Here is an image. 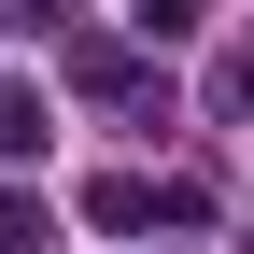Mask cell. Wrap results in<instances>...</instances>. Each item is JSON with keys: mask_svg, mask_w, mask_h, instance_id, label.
Here are the masks:
<instances>
[{"mask_svg": "<svg viewBox=\"0 0 254 254\" xmlns=\"http://www.w3.org/2000/svg\"><path fill=\"white\" fill-rule=\"evenodd\" d=\"M127 28H141V43H184V28H198V0H141Z\"/></svg>", "mask_w": 254, "mask_h": 254, "instance_id": "cell-5", "label": "cell"}, {"mask_svg": "<svg viewBox=\"0 0 254 254\" xmlns=\"http://www.w3.org/2000/svg\"><path fill=\"white\" fill-rule=\"evenodd\" d=\"M212 113H254V43L226 57V71H212Z\"/></svg>", "mask_w": 254, "mask_h": 254, "instance_id": "cell-6", "label": "cell"}, {"mask_svg": "<svg viewBox=\"0 0 254 254\" xmlns=\"http://www.w3.org/2000/svg\"><path fill=\"white\" fill-rule=\"evenodd\" d=\"M43 141H57V99H43L28 71H0V170H28Z\"/></svg>", "mask_w": 254, "mask_h": 254, "instance_id": "cell-2", "label": "cell"}, {"mask_svg": "<svg viewBox=\"0 0 254 254\" xmlns=\"http://www.w3.org/2000/svg\"><path fill=\"white\" fill-rule=\"evenodd\" d=\"M71 85H85V99H127V113H141V99H170L141 28H99V43H71Z\"/></svg>", "mask_w": 254, "mask_h": 254, "instance_id": "cell-1", "label": "cell"}, {"mask_svg": "<svg viewBox=\"0 0 254 254\" xmlns=\"http://www.w3.org/2000/svg\"><path fill=\"white\" fill-rule=\"evenodd\" d=\"M57 240V198H28V184H0V254H43Z\"/></svg>", "mask_w": 254, "mask_h": 254, "instance_id": "cell-4", "label": "cell"}, {"mask_svg": "<svg viewBox=\"0 0 254 254\" xmlns=\"http://www.w3.org/2000/svg\"><path fill=\"white\" fill-rule=\"evenodd\" d=\"M85 226H113V240L155 226V184H141V170H99V184H85Z\"/></svg>", "mask_w": 254, "mask_h": 254, "instance_id": "cell-3", "label": "cell"}]
</instances>
